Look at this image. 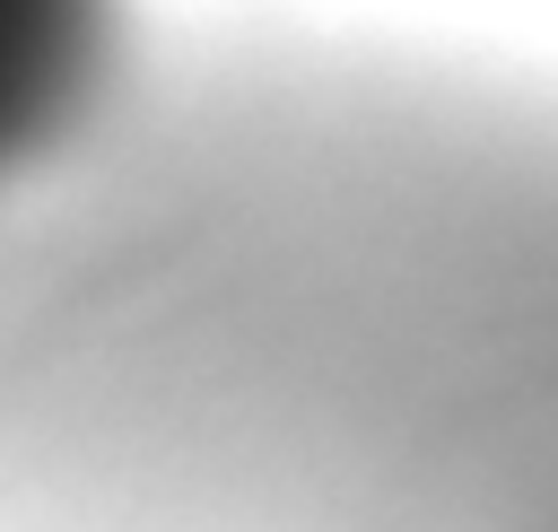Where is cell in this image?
Instances as JSON below:
<instances>
[{"label": "cell", "mask_w": 558, "mask_h": 532, "mask_svg": "<svg viewBox=\"0 0 558 532\" xmlns=\"http://www.w3.org/2000/svg\"><path fill=\"white\" fill-rule=\"evenodd\" d=\"M87 0H0V157L17 148V131L44 122L70 52H78Z\"/></svg>", "instance_id": "1"}]
</instances>
